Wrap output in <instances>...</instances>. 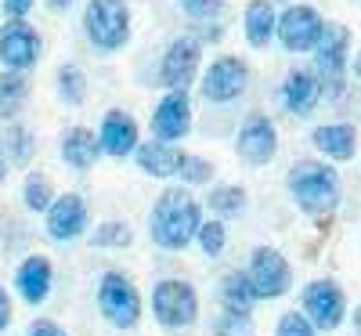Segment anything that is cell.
Masks as SVG:
<instances>
[{
	"label": "cell",
	"instance_id": "cell-1",
	"mask_svg": "<svg viewBox=\"0 0 361 336\" xmlns=\"http://www.w3.org/2000/svg\"><path fill=\"white\" fill-rule=\"evenodd\" d=\"M202 224V206L188 188H166L148 217V235L163 250H185L188 242H195V232Z\"/></svg>",
	"mask_w": 361,
	"mask_h": 336
},
{
	"label": "cell",
	"instance_id": "cell-2",
	"mask_svg": "<svg viewBox=\"0 0 361 336\" xmlns=\"http://www.w3.org/2000/svg\"><path fill=\"white\" fill-rule=\"evenodd\" d=\"M286 185H289V196L296 199V206L311 213V217H325V213H333L340 206V174L318 160L293 163L286 174Z\"/></svg>",
	"mask_w": 361,
	"mask_h": 336
},
{
	"label": "cell",
	"instance_id": "cell-3",
	"mask_svg": "<svg viewBox=\"0 0 361 336\" xmlns=\"http://www.w3.org/2000/svg\"><path fill=\"white\" fill-rule=\"evenodd\" d=\"M83 33L90 47L112 54L130 40V4L127 0H90L83 8Z\"/></svg>",
	"mask_w": 361,
	"mask_h": 336
},
{
	"label": "cell",
	"instance_id": "cell-4",
	"mask_svg": "<svg viewBox=\"0 0 361 336\" xmlns=\"http://www.w3.org/2000/svg\"><path fill=\"white\" fill-rule=\"evenodd\" d=\"M347 51H350V29L343 22H325L322 37L314 44V76L322 83L325 98H340L347 87Z\"/></svg>",
	"mask_w": 361,
	"mask_h": 336
},
{
	"label": "cell",
	"instance_id": "cell-5",
	"mask_svg": "<svg viewBox=\"0 0 361 336\" xmlns=\"http://www.w3.org/2000/svg\"><path fill=\"white\" fill-rule=\"evenodd\" d=\"M152 315L163 329H185L199 318V293L185 279H159L152 286Z\"/></svg>",
	"mask_w": 361,
	"mask_h": 336
},
{
	"label": "cell",
	"instance_id": "cell-6",
	"mask_svg": "<svg viewBox=\"0 0 361 336\" xmlns=\"http://www.w3.org/2000/svg\"><path fill=\"white\" fill-rule=\"evenodd\" d=\"M98 311L116 329H134L141 322V293L123 271H105L98 282Z\"/></svg>",
	"mask_w": 361,
	"mask_h": 336
},
{
	"label": "cell",
	"instance_id": "cell-7",
	"mask_svg": "<svg viewBox=\"0 0 361 336\" xmlns=\"http://www.w3.org/2000/svg\"><path fill=\"white\" fill-rule=\"evenodd\" d=\"M246 279L257 293V300H279L293 286V268L275 246H257L246 268Z\"/></svg>",
	"mask_w": 361,
	"mask_h": 336
},
{
	"label": "cell",
	"instance_id": "cell-8",
	"mask_svg": "<svg viewBox=\"0 0 361 336\" xmlns=\"http://www.w3.org/2000/svg\"><path fill=\"white\" fill-rule=\"evenodd\" d=\"M246 87H250V66L235 54H221L202 73V98L209 105H228L235 98H243Z\"/></svg>",
	"mask_w": 361,
	"mask_h": 336
},
{
	"label": "cell",
	"instance_id": "cell-9",
	"mask_svg": "<svg viewBox=\"0 0 361 336\" xmlns=\"http://www.w3.org/2000/svg\"><path fill=\"white\" fill-rule=\"evenodd\" d=\"M199 62H202V44L192 33H180L177 40H170L163 62H159V80L166 90H188L199 76Z\"/></svg>",
	"mask_w": 361,
	"mask_h": 336
},
{
	"label": "cell",
	"instance_id": "cell-10",
	"mask_svg": "<svg viewBox=\"0 0 361 336\" xmlns=\"http://www.w3.org/2000/svg\"><path fill=\"white\" fill-rule=\"evenodd\" d=\"M322 29H325V22H322V15H318L314 8L293 4V8H286V11L279 15L275 37H279V44H282L286 51L304 54V51H314V44H318V37H322Z\"/></svg>",
	"mask_w": 361,
	"mask_h": 336
},
{
	"label": "cell",
	"instance_id": "cell-11",
	"mask_svg": "<svg viewBox=\"0 0 361 336\" xmlns=\"http://www.w3.org/2000/svg\"><path fill=\"white\" fill-rule=\"evenodd\" d=\"M37 58H40V33L25 18H11L0 25V62H4V69L25 73L37 66Z\"/></svg>",
	"mask_w": 361,
	"mask_h": 336
},
{
	"label": "cell",
	"instance_id": "cell-12",
	"mask_svg": "<svg viewBox=\"0 0 361 336\" xmlns=\"http://www.w3.org/2000/svg\"><path fill=\"white\" fill-rule=\"evenodd\" d=\"M304 315L314 329H336L347 315V296L333 279H314L304 286Z\"/></svg>",
	"mask_w": 361,
	"mask_h": 336
},
{
	"label": "cell",
	"instance_id": "cell-13",
	"mask_svg": "<svg viewBox=\"0 0 361 336\" xmlns=\"http://www.w3.org/2000/svg\"><path fill=\"white\" fill-rule=\"evenodd\" d=\"M235 152L243 156L250 167H264L275 160L279 152V131L275 124L264 116V112H250L238 127V138H235Z\"/></svg>",
	"mask_w": 361,
	"mask_h": 336
},
{
	"label": "cell",
	"instance_id": "cell-14",
	"mask_svg": "<svg viewBox=\"0 0 361 336\" xmlns=\"http://www.w3.org/2000/svg\"><path fill=\"white\" fill-rule=\"evenodd\" d=\"M192 134V102H188V90H166L159 98L156 112H152V138L156 141H180Z\"/></svg>",
	"mask_w": 361,
	"mask_h": 336
},
{
	"label": "cell",
	"instance_id": "cell-15",
	"mask_svg": "<svg viewBox=\"0 0 361 336\" xmlns=\"http://www.w3.org/2000/svg\"><path fill=\"white\" fill-rule=\"evenodd\" d=\"M47 213V235L54 242H73L87 232V203L83 196L76 192H66V196H54V203L44 210Z\"/></svg>",
	"mask_w": 361,
	"mask_h": 336
},
{
	"label": "cell",
	"instance_id": "cell-16",
	"mask_svg": "<svg viewBox=\"0 0 361 336\" xmlns=\"http://www.w3.org/2000/svg\"><path fill=\"white\" fill-rule=\"evenodd\" d=\"M98 145L112 160L134 156V148L141 145L137 141V119L130 112H123V109H109L105 119H102V131H98Z\"/></svg>",
	"mask_w": 361,
	"mask_h": 336
},
{
	"label": "cell",
	"instance_id": "cell-17",
	"mask_svg": "<svg viewBox=\"0 0 361 336\" xmlns=\"http://www.w3.org/2000/svg\"><path fill=\"white\" fill-rule=\"evenodd\" d=\"M322 102V83L311 69H289V76L282 80V105L293 116H311Z\"/></svg>",
	"mask_w": 361,
	"mask_h": 336
},
{
	"label": "cell",
	"instance_id": "cell-18",
	"mask_svg": "<svg viewBox=\"0 0 361 336\" xmlns=\"http://www.w3.org/2000/svg\"><path fill=\"white\" fill-rule=\"evenodd\" d=\"M51 279H54V271H51V260L33 253V257H25L15 271V289L22 293L25 304H44L47 293H51Z\"/></svg>",
	"mask_w": 361,
	"mask_h": 336
},
{
	"label": "cell",
	"instance_id": "cell-19",
	"mask_svg": "<svg viewBox=\"0 0 361 336\" xmlns=\"http://www.w3.org/2000/svg\"><path fill=\"white\" fill-rule=\"evenodd\" d=\"M311 141H314V148H318V152H325L329 160L347 163V160H354L357 131H354L350 124H325V127H314Z\"/></svg>",
	"mask_w": 361,
	"mask_h": 336
},
{
	"label": "cell",
	"instance_id": "cell-20",
	"mask_svg": "<svg viewBox=\"0 0 361 336\" xmlns=\"http://www.w3.org/2000/svg\"><path fill=\"white\" fill-rule=\"evenodd\" d=\"M275 25H279V15H275V0H250L246 4V15H243V29H246V40L250 47H267L275 40Z\"/></svg>",
	"mask_w": 361,
	"mask_h": 336
},
{
	"label": "cell",
	"instance_id": "cell-21",
	"mask_svg": "<svg viewBox=\"0 0 361 336\" xmlns=\"http://www.w3.org/2000/svg\"><path fill=\"white\" fill-rule=\"evenodd\" d=\"M98 156H102V145H98L94 131L69 127V131L62 134V160H66V167H73V170H90V167L98 163Z\"/></svg>",
	"mask_w": 361,
	"mask_h": 336
},
{
	"label": "cell",
	"instance_id": "cell-22",
	"mask_svg": "<svg viewBox=\"0 0 361 336\" xmlns=\"http://www.w3.org/2000/svg\"><path fill=\"white\" fill-rule=\"evenodd\" d=\"M180 156H185V152H177L173 145L156 141V138L134 148V160H137V167H141L145 174H152V177H177Z\"/></svg>",
	"mask_w": 361,
	"mask_h": 336
},
{
	"label": "cell",
	"instance_id": "cell-23",
	"mask_svg": "<svg viewBox=\"0 0 361 336\" xmlns=\"http://www.w3.org/2000/svg\"><path fill=\"white\" fill-rule=\"evenodd\" d=\"M221 304L224 311H238V315H253V304H257V293L246 279V271H228L221 279Z\"/></svg>",
	"mask_w": 361,
	"mask_h": 336
},
{
	"label": "cell",
	"instance_id": "cell-24",
	"mask_svg": "<svg viewBox=\"0 0 361 336\" xmlns=\"http://www.w3.org/2000/svg\"><path fill=\"white\" fill-rule=\"evenodd\" d=\"M29 102V80L25 73H0V119H15Z\"/></svg>",
	"mask_w": 361,
	"mask_h": 336
},
{
	"label": "cell",
	"instance_id": "cell-25",
	"mask_svg": "<svg viewBox=\"0 0 361 336\" xmlns=\"http://www.w3.org/2000/svg\"><path fill=\"white\" fill-rule=\"evenodd\" d=\"M58 98H62L66 105H83L87 102V73L76 66V62H66V66H58Z\"/></svg>",
	"mask_w": 361,
	"mask_h": 336
},
{
	"label": "cell",
	"instance_id": "cell-26",
	"mask_svg": "<svg viewBox=\"0 0 361 336\" xmlns=\"http://www.w3.org/2000/svg\"><path fill=\"white\" fill-rule=\"evenodd\" d=\"M33 148H37L33 131L22 127V124H8V131H4V156H8V163L29 167V160H33Z\"/></svg>",
	"mask_w": 361,
	"mask_h": 336
},
{
	"label": "cell",
	"instance_id": "cell-27",
	"mask_svg": "<svg viewBox=\"0 0 361 336\" xmlns=\"http://www.w3.org/2000/svg\"><path fill=\"white\" fill-rule=\"evenodd\" d=\"M206 206L217 213V217H238V213L246 210V188L238 185H217L214 192H209Z\"/></svg>",
	"mask_w": 361,
	"mask_h": 336
},
{
	"label": "cell",
	"instance_id": "cell-28",
	"mask_svg": "<svg viewBox=\"0 0 361 336\" xmlns=\"http://www.w3.org/2000/svg\"><path fill=\"white\" fill-rule=\"evenodd\" d=\"M130 242H134V232L123 221H102L94 235H90V246H98V250H127Z\"/></svg>",
	"mask_w": 361,
	"mask_h": 336
},
{
	"label": "cell",
	"instance_id": "cell-29",
	"mask_svg": "<svg viewBox=\"0 0 361 336\" xmlns=\"http://www.w3.org/2000/svg\"><path fill=\"white\" fill-rule=\"evenodd\" d=\"M22 203H25V210H33V213H44V210L54 203V188H51L47 174H29V177H25Z\"/></svg>",
	"mask_w": 361,
	"mask_h": 336
},
{
	"label": "cell",
	"instance_id": "cell-30",
	"mask_svg": "<svg viewBox=\"0 0 361 336\" xmlns=\"http://www.w3.org/2000/svg\"><path fill=\"white\" fill-rule=\"evenodd\" d=\"M195 242L206 257H221L224 253V242H228V232H224V221H202L199 232H195Z\"/></svg>",
	"mask_w": 361,
	"mask_h": 336
},
{
	"label": "cell",
	"instance_id": "cell-31",
	"mask_svg": "<svg viewBox=\"0 0 361 336\" xmlns=\"http://www.w3.org/2000/svg\"><path fill=\"white\" fill-rule=\"evenodd\" d=\"M177 8L185 11L195 25H202V22H221L224 0H177Z\"/></svg>",
	"mask_w": 361,
	"mask_h": 336
},
{
	"label": "cell",
	"instance_id": "cell-32",
	"mask_svg": "<svg viewBox=\"0 0 361 336\" xmlns=\"http://www.w3.org/2000/svg\"><path fill=\"white\" fill-rule=\"evenodd\" d=\"M177 177H180V185H206V181L214 177V163L202 160V156H180Z\"/></svg>",
	"mask_w": 361,
	"mask_h": 336
},
{
	"label": "cell",
	"instance_id": "cell-33",
	"mask_svg": "<svg viewBox=\"0 0 361 336\" xmlns=\"http://www.w3.org/2000/svg\"><path fill=\"white\" fill-rule=\"evenodd\" d=\"M214 332L217 336H253V315H238V311H221L214 318Z\"/></svg>",
	"mask_w": 361,
	"mask_h": 336
},
{
	"label": "cell",
	"instance_id": "cell-34",
	"mask_svg": "<svg viewBox=\"0 0 361 336\" xmlns=\"http://www.w3.org/2000/svg\"><path fill=\"white\" fill-rule=\"evenodd\" d=\"M275 336H318V329L307 322L304 311H286L275 325Z\"/></svg>",
	"mask_w": 361,
	"mask_h": 336
},
{
	"label": "cell",
	"instance_id": "cell-35",
	"mask_svg": "<svg viewBox=\"0 0 361 336\" xmlns=\"http://www.w3.org/2000/svg\"><path fill=\"white\" fill-rule=\"evenodd\" d=\"M37 0H0V11H4V18H25L29 11H33Z\"/></svg>",
	"mask_w": 361,
	"mask_h": 336
},
{
	"label": "cell",
	"instance_id": "cell-36",
	"mask_svg": "<svg viewBox=\"0 0 361 336\" xmlns=\"http://www.w3.org/2000/svg\"><path fill=\"white\" fill-rule=\"evenodd\" d=\"M25 336H69V332H66V329H58L51 318H37L33 325L25 329Z\"/></svg>",
	"mask_w": 361,
	"mask_h": 336
},
{
	"label": "cell",
	"instance_id": "cell-37",
	"mask_svg": "<svg viewBox=\"0 0 361 336\" xmlns=\"http://www.w3.org/2000/svg\"><path fill=\"white\" fill-rule=\"evenodd\" d=\"M11 296H8V289L0 286V332H8V325H11Z\"/></svg>",
	"mask_w": 361,
	"mask_h": 336
},
{
	"label": "cell",
	"instance_id": "cell-38",
	"mask_svg": "<svg viewBox=\"0 0 361 336\" xmlns=\"http://www.w3.org/2000/svg\"><path fill=\"white\" fill-rule=\"evenodd\" d=\"M44 4H47V11L62 15V11H69V8H73V0H44Z\"/></svg>",
	"mask_w": 361,
	"mask_h": 336
},
{
	"label": "cell",
	"instance_id": "cell-39",
	"mask_svg": "<svg viewBox=\"0 0 361 336\" xmlns=\"http://www.w3.org/2000/svg\"><path fill=\"white\" fill-rule=\"evenodd\" d=\"M4 177H8V156H4V148H0V185H4Z\"/></svg>",
	"mask_w": 361,
	"mask_h": 336
},
{
	"label": "cell",
	"instance_id": "cell-40",
	"mask_svg": "<svg viewBox=\"0 0 361 336\" xmlns=\"http://www.w3.org/2000/svg\"><path fill=\"white\" fill-rule=\"evenodd\" d=\"M354 76H357V80H361V51H357V54H354Z\"/></svg>",
	"mask_w": 361,
	"mask_h": 336
},
{
	"label": "cell",
	"instance_id": "cell-41",
	"mask_svg": "<svg viewBox=\"0 0 361 336\" xmlns=\"http://www.w3.org/2000/svg\"><path fill=\"white\" fill-rule=\"evenodd\" d=\"M354 332H357V336H361V308H357V311H354Z\"/></svg>",
	"mask_w": 361,
	"mask_h": 336
}]
</instances>
